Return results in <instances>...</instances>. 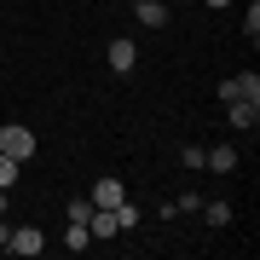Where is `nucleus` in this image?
Instances as JSON below:
<instances>
[{
  "mask_svg": "<svg viewBox=\"0 0 260 260\" xmlns=\"http://www.w3.org/2000/svg\"><path fill=\"white\" fill-rule=\"evenodd\" d=\"M0 150H6V156H18V162H29V156H35V133L18 127V121H6V127H0Z\"/></svg>",
  "mask_w": 260,
  "mask_h": 260,
  "instance_id": "f257e3e1",
  "label": "nucleus"
},
{
  "mask_svg": "<svg viewBox=\"0 0 260 260\" xmlns=\"http://www.w3.org/2000/svg\"><path fill=\"white\" fill-rule=\"evenodd\" d=\"M41 249H47V232H41V225H18V232H12L6 237V254H41Z\"/></svg>",
  "mask_w": 260,
  "mask_h": 260,
  "instance_id": "f03ea898",
  "label": "nucleus"
},
{
  "mask_svg": "<svg viewBox=\"0 0 260 260\" xmlns=\"http://www.w3.org/2000/svg\"><path fill=\"white\" fill-rule=\"evenodd\" d=\"M220 99L225 104H237V99H254L260 104V75L249 70V75H225V81H220Z\"/></svg>",
  "mask_w": 260,
  "mask_h": 260,
  "instance_id": "7ed1b4c3",
  "label": "nucleus"
},
{
  "mask_svg": "<svg viewBox=\"0 0 260 260\" xmlns=\"http://www.w3.org/2000/svg\"><path fill=\"white\" fill-rule=\"evenodd\" d=\"M87 197H93V208H116L121 197H127V185H121L116 174H104V179H93V191H87Z\"/></svg>",
  "mask_w": 260,
  "mask_h": 260,
  "instance_id": "20e7f679",
  "label": "nucleus"
},
{
  "mask_svg": "<svg viewBox=\"0 0 260 260\" xmlns=\"http://www.w3.org/2000/svg\"><path fill=\"white\" fill-rule=\"evenodd\" d=\"M87 232H93V243H110V237H121V225H116L110 208H93L87 214Z\"/></svg>",
  "mask_w": 260,
  "mask_h": 260,
  "instance_id": "39448f33",
  "label": "nucleus"
},
{
  "mask_svg": "<svg viewBox=\"0 0 260 260\" xmlns=\"http://www.w3.org/2000/svg\"><path fill=\"white\" fill-rule=\"evenodd\" d=\"M133 64H139V47H133L127 35H116V41H110V70H116V75H127Z\"/></svg>",
  "mask_w": 260,
  "mask_h": 260,
  "instance_id": "423d86ee",
  "label": "nucleus"
},
{
  "mask_svg": "<svg viewBox=\"0 0 260 260\" xmlns=\"http://www.w3.org/2000/svg\"><path fill=\"white\" fill-rule=\"evenodd\" d=\"M225 121H232L237 133H254V121H260V104H254V99H237L232 110H225Z\"/></svg>",
  "mask_w": 260,
  "mask_h": 260,
  "instance_id": "0eeeda50",
  "label": "nucleus"
},
{
  "mask_svg": "<svg viewBox=\"0 0 260 260\" xmlns=\"http://www.w3.org/2000/svg\"><path fill=\"white\" fill-rule=\"evenodd\" d=\"M203 168H208V174H232V168H237V150L232 145H208L203 150Z\"/></svg>",
  "mask_w": 260,
  "mask_h": 260,
  "instance_id": "6e6552de",
  "label": "nucleus"
},
{
  "mask_svg": "<svg viewBox=\"0 0 260 260\" xmlns=\"http://www.w3.org/2000/svg\"><path fill=\"white\" fill-rule=\"evenodd\" d=\"M133 18H139L145 29H162L168 23V6H162V0H133Z\"/></svg>",
  "mask_w": 260,
  "mask_h": 260,
  "instance_id": "1a4fd4ad",
  "label": "nucleus"
},
{
  "mask_svg": "<svg viewBox=\"0 0 260 260\" xmlns=\"http://www.w3.org/2000/svg\"><path fill=\"white\" fill-rule=\"evenodd\" d=\"M64 249H75V254H81V249H93V232H87L81 220H70V237H64Z\"/></svg>",
  "mask_w": 260,
  "mask_h": 260,
  "instance_id": "9d476101",
  "label": "nucleus"
},
{
  "mask_svg": "<svg viewBox=\"0 0 260 260\" xmlns=\"http://www.w3.org/2000/svg\"><path fill=\"white\" fill-rule=\"evenodd\" d=\"M18 156H6V150H0V191H12V185H18Z\"/></svg>",
  "mask_w": 260,
  "mask_h": 260,
  "instance_id": "9b49d317",
  "label": "nucleus"
},
{
  "mask_svg": "<svg viewBox=\"0 0 260 260\" xmlns=\"http://www.w3.org/2000/svg\"><path fill=\"white\" fill-rule=\"evenodd\" d=\"M203 220H208V225H232V203H208Z\"/></svg>",
  "mask_w": 260,
  "mask_h": 260,
  "instance_id": "f8f14e48",
  "label": "nucleus"
},
{
  "mask_svg": "<svg viewBox=\"0 0 260 260\" xmlns=\"http://www.w3.org/2000/svg\"><path fill=\"white\" fill-rule=\"evenodd\" d=\"M64 214H70V220H81V225H87V214H93V197H70V208H64Z\"/></svg>",
  "mask_w": 260,
  "mask_h": 260,
  "instance_id": "ddd939ff",
  "label": "nucleus"
},
{
  "mask_svg": "<svg viewBox=\"0 0 260 260\" xmlns=\"http://www.w3.org/2000/svg\"><path fill=\"white\" fill-rule=\"evenodd\" d=\"M174 208H179V214H197V208H203V197H197V191H179Z\"/></svg>",
  "mask_w": 260,
  "mask_h": 260,
  "instance_id": "4468645a",
  "label": "nucleus"
},
{
  "mask_svg": "<svg viewBox=\"0 0 260 260\" xmlns=\"http://www.w3.org/2000/svg\"><path fill=\"white\" fill-rule=\"evenodd\" d=\"M203 150H208V145H185V150H179V162H185V168H203Z\"/></svg>",
  "mask_w": 260,
  "mask_h": 260,
  "instance_id": "2eb2a0df",
  "label": "nucleus"
},
{
  "mask_svg": "<svg viewBox=\"0 0 260 260\" xmlns=\"http://www.w3.org/2000/svg\"><path fill=\"white\" fill-rule=\"evenodd\" d=\"M6 237H12V225H6V220H0V249H6Z\"/></svg>",
  "mask_w": 260,
  "mask_h": 260,
  "instance_id": "dca6fc26",
  "label": "nucleus"
},
{
  "mask_svg": "<svg viewBox=\"0 0 260 260\" xmlns=\"http://www.w3.org/2000/svg\"><path fill=\"white\" fill-rule=\"evenodd\" d=\"M208 6H232V0H208Z\"/></svg>",
  "mask_w": 260,
  "mask_h": 260,
  "instance_id": "f3484780",
  "label": "nucleus"
},
{
  "mask_svg": "<svg viewBox=\"0 0 260 260\" xmlns=\"http://www.w3.org/2000/svg\"><path fill=\"white\" fill-rule=\"evenodd\" d=\"M0 214H6V191H0Z\"/></svg>",
  "mask_w": 260,
  "mask_h": 260,
  "instance_id": "a211bd4d",
  "label": "nucleus"
}]
</instances>
